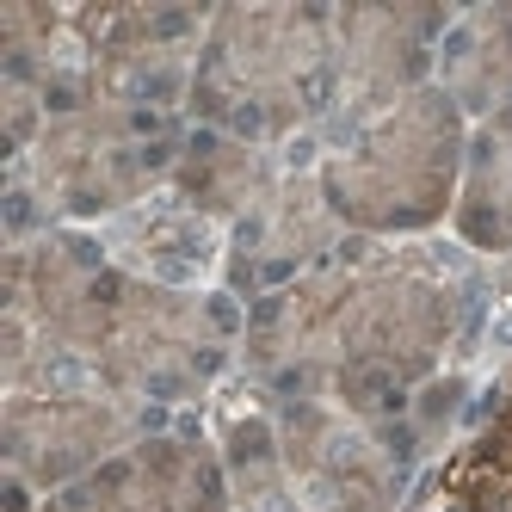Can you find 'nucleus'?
Instances as JSON below:
<instances>
[{
  "label": "nucleus",
  "mask_w": 512,
  "mask_h": 512,
  "mask_svg": "<svg viewBox=\"0 0 512 512\" xmlns=\"http://www.w3.org/2000/svg\"><path fill=\"white\" fill-rule=\"evenodd\" d=\"M192 112L235 142H284L334 112V13L229 7L192 62Z\"/></svg>",
  "instance_id": "f257e3e1"
},
{
  "label": "nucleus",
  "mask_w": 512,
  "mask_h": 512,
  "mask_svg": "<svg viewBox=\"0 0 512 512\" xmlns=\"http://www.w3.org/2000/svg\"><path fill=\"white\" fill-rule=\"evenodd\" d=\"M469 167L463 105L445 87H420L383 118L352 130L334 155L315 167L327 210L340 229L364 235H420L445 223L457 198V173Z\"/></svg>",
  "instance_id": "f03ea898"
},
{
  "label": "nucleus",
  "mask_w": 512,
  "mask_h": 512,
  "mask_svg": "<svg viewBox=\"0 0 512 512\" xmlns=\"http://www.w3.org/2000/svg\"><path fill=\"white\" fill-rule=\"evenodd\" d=\"M186 142L173 136L161 112L118 99H93L81 112H62L38 136V192L44 210L62 216H105L124 210L155 186L161 173L179 167Z\"/></svg>",
  "instance_id": "7ed1b4c3"
},
{
  "label": "nucleus",
  "mask_w": 512,
  "mask_h": 512,
  "mask_svg": "<svg viewBox=\"0 0 512 512\" xmlns=\"http://www.w3.org/2000/svg\"><path fill=\"white\" fill-rule=\"evenodd\" d=\"M457 13L445 7H346L334 13V112L346 130H364L389 105L420 93L426 68Z\"/></svg>",
  "instance_id": "20e7f679"
},
{
  "label": "nucleus",
  "mask_w": 512,
  "mask_h": 512,
  "mask_svg": "<svg viewBox=\"0 0 512 512\" xmlns=\"http://www.w3.org/2000/svg\"><path fill=\"white\" fill-rule=\"evenodd\" d=\"M136 420L118 401H93V395H13L7 401V457L13 475L38 488H62L105 463Z\"/></svg>",
  "instance_id": "39448f33"
},
{
  "label": "nucleus",
  "mask_w": 512,
  "mask_h": 512,
  "mask_svg": "<svg viewBox=\"0 0 512 512\" xmlns=\"http://www.w3.org/2000/svg\"><path fill=\"white\" fill-rule=\"evenodd\" d=\"M173 186L192 210H204L210 223H247L253 210L272 204L284 173L272 167L266 149H253V142H235L223 130H198L186 149H179Z\"/></svg>",
  "instance_id": "423d86ee"
},
{
  "label": "nucleus",
  "mask_w": 512,
  "mask_h": 512,
  "mask_svg": "<svg viewBox=\"0 0 512 512\" xmlns=\"http://www.w3.org/2000/svg\"><path fill=\"white\" fill-rule=\"evenodd\" d=\"M445 93L488 130H512V7L463 13L438 44Z\"/></svg>",
  "instance_id": "0eeeda50"
},
{
  "label": "nucleus",
  "mask_w": 512,
  "mask_h": 512,
  "mask_svg": "<svg viewBox=\"0 0 512 512\" xmlns=\"http://www.w3.org/2000/svg\"><path fill=\"white\" fill-rule=\"evenodd\" d=\"M118 266L130 272V278H149V284H186V278H198L210 260H216V223L204 210H192L186 198L179 204H142V210H130V223L118 229Z\"/></svg>",
  "instance_id": "6e6552de"
},
{
  "label": "nucleus",
  "mask_w": 512,
  "mask_h": 512,
  "mask_svg": "<svg viewBox=\"0 0 512 512\" xmlns=\"http://www.w3.org/2000/svg\"><path fill=\"white\" fill-rule=\"evenodd\" d=\"M457 235L482 253H512V130H482L463 167Z\"/></svg>",
  "instance_id": "1a4fd4ad"
}]
</instances>
